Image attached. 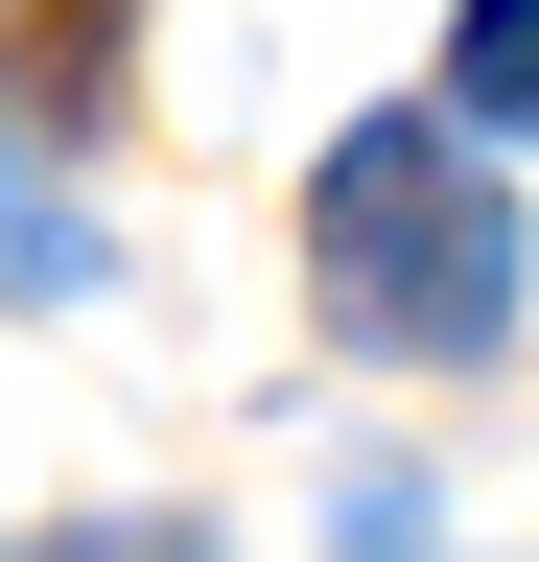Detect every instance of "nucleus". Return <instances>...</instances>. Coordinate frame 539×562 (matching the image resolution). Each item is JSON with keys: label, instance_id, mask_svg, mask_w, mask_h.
Instances as JSON below:
<instances>
[{"label": "nucleus", "instance_id": "obj_1", "mask_svg": "<svg viewBox=\"0 0 539 562\" xmlns=\"http://www.w3.org/2000/svg\"><path fill=\"white\" fill-rule=\"evenodd\" d=\"M305 258L375 351H493L516 328V188L469 165V117H352L305 188Z\"/></svg>", "mask_w": 539, "mask_h": 562}, {"label": "nucleus", "instance_id": "obj_2", "mask_svg": "<svg viewBox=\"0 0 539 562\" xmlns=\"http://www.w3.org/2000/svg\"><path fill=\"white\" fill-rule=\"evenodd\" d=\"M446 117L469 140H539V0H469L446 24Z\"/></svg>", "mask_w": 539, "mask_h": 562}, {"label": "nucleus", "instance_id": "obj_3", "mask_svg": "<svg viewBox=\"0 0 539 562\" xmlns=\"http://www.w3.org/2000/svg\"><path fill=\"white\" fill-rule=\"evenodd\" d=\"M0 258H24V211H0Z\"/></svg>", "mask_w": 539, "mask_h": 562}]
</instances>
